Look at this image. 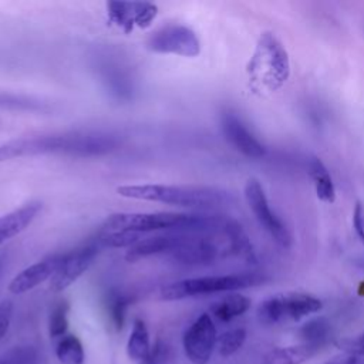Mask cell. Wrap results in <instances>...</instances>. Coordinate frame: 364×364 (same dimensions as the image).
Wrapping results in <instances>:
<instances>
[{
  "label": "cell",
  "instance_id": "1",
  "mask_svg": "<svg viewBox=\"0 0 364 364\" xmlns=\"http://www.w3.org/2000/svg\"><path fill=\"white\" fill-rule=\"evenodd\" d=\"M104 232L164 233L188 232L228 237L245 235L242 226L225 215L179 213V212H115L105 218Z\"/></svg>",
  "mask_w": 364,
  "mask_h": 364
},
{
  "label": "cell",
  "instance_id": "2",
  "mask_svg": "<svg viewBox=\"0 0 364 364\" xmlns=\"http://www.w3.org/2000/svg\"><path fill=\"white\" fill-rule=\"evenodd\" d=\"M122 139L104 131H68L21 136L0 144V162L40 155H65L77 158L102 156L117 151Z\"/></svg>",
  "mask_w": 364,
  "mask_h": 364
},
{
  "label": "cell",
  "instance_id": "3",
  "mask_svg": "<svg viewBox=\"0 0 364 364\" xmlns=\"http://www.w3.org/2000/svg\"><path fill=\"white\" fill-rule=\"evenodd\" d=\"M117 193L127 199L158 202L196 210H213L235 202V198L229 191L208 185L135 183L118 186Z\"/></svg>",
  "mask_w": 364,
  "mask_h": 364
},
{
  "label": "cell",
  "instance_id": "4",
  "mask_svg": "<svg viewBox=\"0 0 364 364\" xmlns=\"http://www.w3.org/2000/svg\"><path fill=\"white\" fill-rule=\"evenodd\" d=\"M264 282V277L259 273H232V274H215L182 279L161 289V299L166 301L182 300L193 296L213 294L222 291H235L252 286H257Z\"/></svg>",
  "mask_w": 364,
  "mask_h": 364
},
{
  "label": "cell",
  "instance_id": "5",
  "mask_svg": "<svg viewBox=\"0 0 364 364\" xmlns=\"http://www.w3.org/2000/svg\"><path fill=\"white\" fill-rule=\"evenodd\" d=\"M249 73L272 91L280 88L287 81L290 75L289 54L272 33H263L259 37L255 54L249 63Z\"/></svg>",
  "mask_w": 364,
  "mask_h": 364
},
{
  "label": "cell",
  "instance_id": "6",
  "mask_svg": "<svg viewBox=\"0 0 364 364\" xmlns=\"http://www.w3.org/2000/svg\"><path fill=\"white\" fill-rule=\"evenodd\" d=\"M321 301L307 293L277 294L263 300L257 307V317L264 324L286 320H300L321 309Z\"/></svg>",
  "mask_w": 364,
  "mask_h": 364
},
{
  "label": "cell",
  "instance_id": "7",
  "mask_svg": "<svg viewBox=\"0 0 364 364\" xmlns=\"http://www.w3.org/2000/svg\"><path fill=\"white\" fill-rule=\"evenodd\" d=\"M117 57L104 50L94 58V65L108 94L118 102H128L135 94V80L129 65Z\"/></svg>",
  "mask_w": 364,
  "mask_h": 364
},
{
  "label": "cell",
  "instance_id": "8",
  "mask_svg": "<svg viewBox=\"0 0 364 364\" xmlns=\"http://www.w3.org/2000/svg\"><path fill=\"white\" fill-rule=\"evenodd\" d=\"M245 199L259 225L274 239L276 243L283 247H289L291 243V235L282 219L272 210L264 189L256 178L247 179L245 185Z\"/></svg>",
  "mask_w": 364,
  "mask_h": 364
},
{
  "label": "cell",
  "instance_id": "9",
  "mask_svg": "<svg viewBox=\"0 0 364 364\" xmlns=\"http://www.w3.org/2000/svg\"><path fill=\"white\" fill-rule=\"evenodd\" d=\"M145 44L149 51L156 54L196 57L200 53V41L196 33L182 24H168L155 30Z\"/></svg>",
  "mask_w": 364,
  "mask_h": 364
},
{
  "label": "cell",
  "instance_id": "10",
  "mask_svg": "<svg viewBox=\"0 0 364 364\" xmlns=\"http://www.w3.org/2000/svg\"><path fill=\"white\" fill-rule=\"evenodd\" d=\"M98 237L95 240H90L80 247H75L70 252L63 253V260L54 276L50 279L48 289L53 293H60L70 287L74 282H77L92 264L94 259L100 253Z\"/></svg>",
  "mask_w": 364,
  "mask_h": 364
},
{
  "label": "cell",
  "instance_id": "11",
  "mask_svg": "<svg viewBox=\"0 0 364 364\" xmlns=\"http://www.w3.org/2000/svg\"><path fill=\"white\" fill-rule=\"evenodd\" d=\"M218 341L215 323L208 313H202L185 330L182 346L185 355L193 364H206L215 350Z\"/></svg>",
  "mask_w": 364,
  "mask_h": 364
},
{
  "label": "cell",
  "instance_id": "12",
  "mask_svg": "<svg viewBox=\"0 0 364 364\" xmlns=\"http://www.w3.org/2000/svg\"><path fill=\"white\" fill-rule=\"evenodd\" d=\"M105 7L111 24L124 33L146 28L158 16V6L148 1H108Z\"/></svg>",
  "mask_w": 364,
  "mask_h": 364
},
{
  "label": "cell",
  "instance_id": "13",
  "mask_svg": "<svg viewBox=\"0 0 364 364\" xmlns=\"http://www.w3.org/2000/svg\"><path fill=\"white\" fill-rule=\"evenodd\" d=\"M220 129L225 139L242 155L259 159L267 154V148L233 111L225 109L220 112Z\"/></svg>",
  "mask_w": 364,
  "mask_h": 364
},
{
  "label": "cell",
  "instance_id": "14",
  "mask_svg": "<svg viewBox=\"0 0 364 364\" xmlns=\"http://www.w3.org/2000/svg\"><path fill=\"white\" fill-rule=\"evenodd\" d=\"M61 260L63 253H55L24 267L10 280L7 286L9 291L11 294H23L33 290L38 284L50 280L60 267Z\"/></svg>",
  "mask_w": 364,
  "mask_h": 364
},
{
  "label": "cell",
  "instance_id": "15",
  "mask_svg": "<svg viewBox=\"0 0 364 364\" xmlns=\"http://www.w3.org/2000/svg\"><path fill=\"white\" fill-rule=\"evenodd\" d=\"M186 232H164L142 237L125 252V260L129 263L139 262L151 256H169L182 242Z\"/></svg>",
  "mask_w": 364,
  "mask_h": 364
},
{
  "label": "cell",
  "instance_id": "16",
  "mask_svg": "<svg viewBox=\"0 0 364 364\" xmlns=\"http://www.w3.org/2000/svg\"><path fill=\"white\" fill-rule=\"evenodd\" d=\"M43 209L40 200H30L0 216V246L23 233Z\"/></svg>",
  "mask_w": 364,
  "mask_h": 364
},
{
  "label": "cell",
  "instance_id": "17",
  "mask_svg": "<svg viewBox=\"0 0 364 364\" xmlns=\"http://www.w3.org/2000/svg\"><path fill=\"white\" fill-rule=\"evenodd\" d=\"M320 350L321 347L306 343H301L299 346L274 348L266 355L264 364H301L314 357Z\"/></svg>",
  "mask_w": 364,
  "mask_h": 364
},
{
  "label": "cell",
  "instance_id": "18",
  "mask_svg": "<svg viewBox=\"0 0 364 364\" xmlns=\"http://www.w3.org/2000/svg\"><path fill=\"white\" fill-rule=\"evenodd\" d=\"M250 299L240 294V293H230L216 303L212 304L210 313L212 316L222 321V323H229L233 318L245 314L250 309Z\"/></svg>",
  "mask_w": 364,
  "mask_h": 364
},
{
  "label": "cell",
  "instance_id": "19",
  "mask_svg": "<svg viewBox=\"0 0 364 364\" xmlns=\"http://www.w3.org/2000/svg\"><path fill=\"white\" fill-rule=\"evenodd\" d=\"M309 172L314 182V188L318 199L327 203H333L336 199V188L327 166L321 162L320 158L311 156L309 159Z\"/></svg>",
  "mask_w": 364,
  "mask_h": 364
},
{
  "label": "cell",
  "instance_id": "20",
  "mask_svg": "<svg viewBox=\"0 0 364 364\" xmlns=\"http://www.w3.org/2000/svg\"><path fill=\"white\" fill-rule=\"evenodd\" d=\"M149 333L145 321L142 318H135L132 323V330L127 341V354L134 361H142L151 353Z\"/></svg>",
  "mask_w": 364,
  "mask_h": 364
},
{
  "label": "cell",
  "instance_id": "21",
  "mask_svg": "<svg viewBox=\"0 0 364 364\" xmlns=\"http://www.w3.org/2000/svg\"><path fill=\"white\" fill-rule=\"evenodd\" d=\"M299 337L306 344L323 348L331 337V324L326 317L311 318L300 327Z\"/></svg>",
  "mask_w": 364,
  "mask_h": 364
},
{
  "label": "cell",
  "instance_id": "22",
  "mask_svg": "<svg viewBox=\"0 0 364 364\" xmlns=\"http://www.w3.org/2000/svg\"><path fill=\"white\" fill-rule=\"evenodd\" d=\"M55 355L61 364H84L85 360L82 343L74 334L61 337L55 347Z\"/></svg>",
  "mask_w": 364,
  "mask_h": 364
},
{
  "label": "cell",
  "instance_id": "23",
  "mask_svg": "<svg viewBox=\"0 0 364 364\" xmlns=\"http://www.w3.org/2000/svg\"><path fill=\"white\" fill-rule=\"evenodd\" d=\"M129 297L118 291H109L105 299V310L111 326L118 331L124 327Z\"/></svg>",
  "mask_w": 364,
  "mask_h": 364
},
{
  "label": "cell",
  "instance_id": "24",
  "mask_svg": "<svg viewBox=\"0 0 364 364\" xmlns=\"http://www.w3.org/2000/svg\"><path fill=\"white\" fill-rule=\"evenodd\" d=\"M68 311H70V304L67 300H58L48 317V334L50 337H64L68 328Z\"/></svg>",
  "mask_w": 364,
  "mask_h": 364
},
{
  "label": "cell",
  "instance_id": "25",
  "mask_svg": "<svg viewBox=\"0 0 364 364\" xmlns=\"http://www.w3.org/2000/svg\"><path fill=\"white\" fill-rule=\"evenodd\" d=\"M0 108L17 111H43L47 107L44 102L33 97L11 92H0Z\"/></svg>",
  "mask_w": 364,
  "mask_h": 364
},
{
  "label": "cell",
  "instance_id": "26",
  "mask_svg": "<svg viewBox=\"0 0 364 364\" xmlns=\"http://www.w3.org/2000/svg\"><path fill=\"white\" fill-rule=\"evenodd\" d=\"M246 340V330L242 327L225 331L218 337V350L222 357H230L235 354Z\"/></svg>",
  "mask_w": 364,
  "mask_h": 364
},
{
  "label": "cell",
  "instance_id": "27",
  "mask_svg": "<svg viewBox=\"0 0 364 364\" xmlns=\"http://www.w3.org/2000/svg\"><path fill=\"white\" fill-rule=\"evenodd\" d=\"M40 354L33 346H20L0 357V364H38Z\"/></svg>",
  "mask_w": 364,
  "mask_h": 364
},
{
  "label": "cell",
  "instance_id": "28",
  "mask_svg": "<svg viewBox=\"0 0 364 364\" xmlns=\"http://www.w3.org/2000/svg\"><path fill=\"white\" fill-rule=\"evenodd\" d=\"M102 247H131L142 239V235L129 232H104L97 236Z\"/></svg>",
  "mask_w": 364,
  "mask_h": 364
},
{
  "label": "cell",
  "instance_id": "29",
  "mask_svg": "<svg viewBox=\"0 0 364 364\" xmlns=\"http://www.w3.org/2000/svg\"><path fill=\"white\" fill-rule=\"evenodd\" d=\"M139 364H172L171 348L162 340H156L151 348V353L142 361H139Z\"/></svg>",
  "mask_w": 364,
  "mask_h": 364
},
{
  "label": "cell",
  "instance_id": "30",
  "mask_svg": "<svg viewBox=\"0 0 364 364\" xmlns=\"http://www.w3.org/2000/svg\"><path fill=\"white\" fill-rule=\"evenodd\" d=\"M13 310H14V304L11 300L4 299L0 301V341L9 331V327L13 318Z\"/></svg>",
  "mask_w": 364,
  "mask_h": 364
},
{
  "label": "cell",
  "instance_id": "31",
  "mask_svg": "<svg viewBox=\"0 0 364 364\" xmlns=\"http://www.w3.org/2000/svg\"><path fill=\"white\" fill-rule=\"evenodd\" d=\"M353 225L357 236L364 245V205L361 202L355 203V208L353 212Z\"/></svg>",
  "mask_w": 364,
  "mask_h": 364
},
{
  "label": "cell",
  "instance_id": "32",
  "mask_svg": "<svg viewBox=\"0 0 364 364\" xmlns=\"http://www.w3.org/2000/svg\"><path fill=\"white\" fill-rule=\"evenodd\" d=\"M344 348L350 354H357V355H364V333L360 336L348 340L344 343Z\"/></svg>",
  "mask_w": 364,
  "mask_h": 364
},
{
  "label": "cell",
  "instance_id": "33",
  "mask_svg": "<svg viewBox=\"0 0 364 364\" xmlns=\"http://www.w3.org/2000/svg\"><path fill=\"white\" fill-rule=\"evenodd\" d=\"M326 364H364V355L346 353L344 355L336 357V358H333L331 361H328Z\"/></svg>",
  "mask_w": 364,
  "mask_h": 364
},
{
  "label": "cell",
  "instance_id": "34",
  "mask_svg": "<svg viewBox=\"0 0 364 364\" xmlns=\"http://www.w3.org/2000/svg\"><path fill=\"white\" fill-rule=\"evenodd\" d=\"M3 264H4V255L0 253V272H1V269H3Z\"/></svg>",
  "mask_w": 364,
  "mask_h": 364
}]
</instances>
